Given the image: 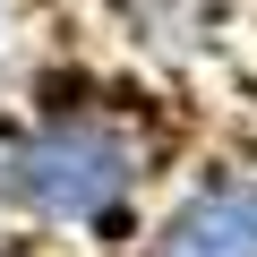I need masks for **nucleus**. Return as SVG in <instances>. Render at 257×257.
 I'll return each instance as SVG.
<instances>
[{
    "mask_svg": "<svg viewBox=\"0 0 257 257\" xmlns=\"http://www.w3.org/2000/svg\"><path fill=\"white\" fill-rule=\"evenodd\" d=\"M128 180H138V155L103 120H52L35 138H18L9 163H0V197H18L52 223H94Z\"/></svg>",
    "mask_w": 257,
    "mask_h": 257,
    "instance_id": "f257e3e1",
    "label": "nucleus"
},
{
    "mask_svg": "<svg viewBox=\"0 0 257 257\" xmlns=\"http://www.w3.org/2000/svg\"><path fill=\"white\" fill-rule=\"evenodd\" d=\"M155 257H257V180H214L197 189L163 231Z\"/></svg>",
    "mask_w": 257,
    "mask_h": 257,
    "instance_id": "f03ea898",
    "label": "nucleus"
}]
</instances>
